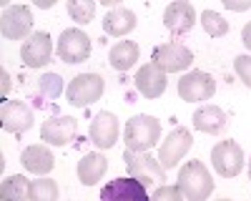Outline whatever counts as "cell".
<instances>
[{
    "label": "cell",
    "mask_w": 251,
    "mask_h": 201,
    "mask_svg": "<svg viewBox=\"0 0 251 201\" xmlns=\"http://www.w3.org/2000/svg\"><path fill=\"white\" fill-rule=\"evenodd\" d=\"M216 93V80L206 71H191L178 78V96L186 103H199V100H208Z\"/></svg>",
    "instance_id": "cell-7"
},
{
    "label": "cell",
    "mask_w": 251,
    "mask_h": 201,
    "mask_svg": "<svg viewBox=\"0 0 251 201\" xmlns=\"http://www.w3.org/2000/svg\"><path fill=\"white\" fill-rule=\"evenodd\" d=\"M201 25L211 38H221L228 33V20H224V15H219L216 10H203L201 13Z\"/></svg>",
    "instance_id": "cell-25"
},
{
    "label": "cell",
    "mask_w": 251,
    "mask_h": 201,
    "mask_svg": "<svg viewBox=\"0 0 251 201\" xmlns=\"http://www.w3.org/2000/svg\"><path fill=\"white\" fill-rule=\"evenodd\" d=\"M228 124V116L224 108L208 103V106H201L196 113H194V128L201 131V133H208V136H216L226 128Z\"/></svg>",
    "instance_id": "cell-19"
},
{
    "label": "cell",
    "mask_w": 251,
    "mask_h": 201,
    "mask_svg": "<svg viewBox=\"0 0 251 201\" xmlns=\"http://www.w3.org/2000/svg\"><path fill=\"white\" fill-rule=\"evenodd\" d=\"M53 55V43H50V35L38 30L33 33L28 40H23L20 46V60L28 66V68H43Z\"/></svg>",
    "instance_id": "cell-14"
},
{
    "label": "cell",
    "mask_w": 251,
    "mask_h": 201,
    "mask_svg": "<svg viewBox=\"0 0 251 201\" xmlns=\"http://www.w3.org/2000/svg\"><path fill=\"white\" fill-rule=\"evenodd\" d=\"M191 144H194L191 131L183 128V126L174 128L169 136L161 141V146H158V156H156V158H158V164H161L166 171H169V169H176L181 161H183V156L188 153Z\"/></svg>",
    "instance_id": "cell-6"
},
{
    "label": "cell",
    "mask_w": 251,
    "mask_h": 201,
    "mask_svg": "<svg viewBox=\"0 0 251 201\" xmlns=\"http://www.w3.org/2000/svg\"><path fill=\"white\" fill-rule=\"evenodd\" d=\"M38 91L43 98H50V100L58 98L60 91H63V78L58 73H43L38 78Z\"/></svg>",
    "instance_id": "cell-27"
},
{
    "label": "cell",
    "mask_w": 251,
    "mask_h": 201,
    "mask_svg": "<svg viewBox=\"0 0 251 201\" xmlns=\"http://www.w3.org/2000/svg\"><path fill=\"white\" fill-rule=\"evenodd\" d=\"M100 201H151V196L133 176H118L100 189Z\"/></svg>",
    "instance_id": "cell-11"
},
{
    "label": "cell",
    "mask_w": 251,
    "mask_h": 201,
    "mask_svg": "<svg viewBox=\"0 0 251 201\" xmlns=\"http://www.w3.org/2000/svg\"><path fill=\"white\" fill-rule=\"evenodd\" d=\"M249 181H251V161H249Z\"/></svg>",
    "instance_id": "cell-34"
},
{
    "label": "cell",
    "mask_w": 251,
    "mask_h": 201,
    "mask_svg": "<svg viewBox=\"0 0 251 201\" xmlns=\"http://www.w3.org/2000/svg\"><path fill=\"white\" fill-rule=\"evenodd\" d=\"M33 13L28 5H10L0 15V33L8 40H28L33 35Z\"/></svg>",
    "instance_id": "cell-8"
},
{
    "label": "cell",
    "mask_w": 251,
    "mask_h": 201,
    "mask_svg": "<svg viewBox=\"0 0 251 201\" xmlns=\"http://www.w3.org/2000/svg\"><path fill=\"white\" fill-rule=\"evenodd\" d=\"M0 78H3V98H8V93H10V73L3 68L0 71Z\"/></svg>",
    "instance_id": "cell-32"
},
{
    "label": "cell",
    "mask_w": 251,
    "mask_h": 201,
    "mask_svg": "<svg viewBox=\"0 0 251 201\" xmlns=\"http://www.w3.org/2000/svg\"><path fill=\"white\" fill-rule=\"evenodd\" d=\"M55 53H58V58L63 60V63H68V66L83 63V60L91 58V38L80 28H68V30L60 33Z\"/></svg>",
    "instance_id": "cell-5"
},
{
    "label": "cell",
    "mask_w": 251,
    "mask_h": 201,
    "mask_svg": "<svg viewBox=\"0 0 251 201\" xmlns=\"http://www.w3.org/2000/svg\"><path fill=\"white\" fill-rule=\"evenodd\" d=\"M20 164H23L25 171H30L35 176H46L48 171H53L55 158H53L48 144H35V146H28L20 153Z\"/></svg>",
    "instance_id": "cell-18"
},
{
    "label": "cell",
    "mask_w": 251,
    "mask_h": 201,
    "mask_svg": "<svg viewBox=\"0 0 251 201\" xmlns=\"http://www.w3.org/2000/svg\"><path fill=\"white\" fill-rule=\"evenodd\" d=\"M234 71H236L241 83L246 88H251V55H236L234 58Z\"/></svg>",
    "instance_id": "cell-28"
},
{
    "label": "cell",
    "mask_w": 251,
    "mask_h": 201,
    "mask_svg": "<svg viewBox=\"0 0 251 201\" xmlns=\"http://www.w3.org/2000/svg\"><path fill=\"white\" fill-rule=\"evenodd\" d=\"M78 133V121L73 116H50L40 126V138L48 146H68Z\"/></svg>",
    "instance_id": "cell-13"
},
{
    "label": "cell",
    "mask_w": 251,
    "mask_h": 201,
    "mask_svg": "<svg viewBox=\"0 0 251 201\" xmlns=\"http://www.w3.org/2000/svg\"><path fill=\"white\" fill-rule=\"evenodd\" d=\"M123 141H126V149L128 151H136V153L151 151L161 141V121L156 116H149V113L133 116L128 124H126Z\"/></svg>",
    "instance_id": "cell-1"
},
{
    "label": "cell",
    "mask_w": 251,
    "mask_h": 201,
    "mask_svg": "<svg viewBox=\"0 0 251 201\" xmlns=\"http://www.w3.org/2000/svg\"><path fill=\"white\" fill-rule=\"evenodd\" d=\"M136 23H138V18L131 8L116 5V8L108 10L106 18H103V30H106L108 35H113V38H123V35L133 33Z\"/></svg>",
    "instance_id": "cell-20"
},
{
    "label": "cell",
    "mask_w": 251,
    "mask_h": 201,
    "mask_svg": "<svg viewBox=\"0 0 251 201\" xmlns=\"http://www.w3.org/2000/svg\"><path fill=\"white\" fill-rule=\"evenodd\" d=\"M108 171V158L103 153H86L78 161V178L83 186H96Z\"/></svg>",
    "instance_id": "cell-21"
},
{
    "label": "cell",
    "mask_w": 251,
    "mask_h": 201,
    "mask_svg": "<svg viewBox=\"0 0 251 201\" xmlns=\"http://www.w3.org/2000/svg\"><path fill=\"white\" fill-rule=\"evenodd\" d=\"M241 43L246 46V50H251V20L244 25V30H241Z\"/></svg>",
    "instance_id": "cell-31"
},
{
    "label": "cell",
    "mask_w": 251,
    "mask_h": 201,
    "mask_svg": "<svg viewBox=\"0 0 251 201\" xmlns=\"http://www.w3.org/2000/svg\"><path fill=\"white\" fill-rule=\"evenodd\" d=\"M68 15L75 20V23L86 25L96 15V3L93 0H68Z\"/></svg>",
    "instance_id": "cell-26"
},
{
    "label": "cell",
    "mask_w": 251,
    "mask_h": 201,
    "mask_svg": "<svg viewBox=\"0 0 251 201\" xmlns=\"http://www.w3.org/2000/svg\"><path fill=\"white\" fill-rule=\"evenodd\" d=\"M211 164H214L219 176L234 178L244 169V151L236 141H219L211 149Z\"/></svg>",
    "instance_id": "cell-10"
},
{
    "label": "cell",
    "mask_w": 251,
    "mask_h": 201,
    "mask_svg": "<svg viewBox=\"0 0 251 201\" xmlns=\"http://www.w3.org/2000/svg\"><path fill=\"white\" fill-rule=\"evenodd\" d=\"M183 194V199L188 201H206L214 191V178H211V171H208L201 161L191 158L178 169V184H176Z\"/></svg>",
    "instance_id": "cell-2"
},
{
    "label": "cell",
    "mask_w": 251,
    "mask_h": 201,
    "mask_svg": "<svg viewBox=\"0 0 251 201\" xmlns=\"http://www.w3.org/2000/svg\"><path fill=\"white\" fill-rule=\"evenodd\" d=\"M30 201H58V184L53 178L30 181Z\"/></svg>",
    "instance_id": "cell-24"
},
{
    "label": "cell",
    "mask_w": 251,
    "mask_h": 201,
    "mask_svg": "<svg viewBox=\"0 0 251 201\" xmlns=\"http://www.w3.org/2000/svg\"><path fill=\"white\" fill-rule=\"evenodd\" d=\"M138 55H141V48L136 40H118L108 53V63H111V68L123 73V71H131L136 66Z\"/></svg>",
    "instance_id": "cell-22"
},
{
    "label": "cell",
    "mask_w": 251,
    "mask_h": 201,
    "mask_svg": "<svg viewBox=\"0 0 251 201\" xmlns=\"http://www.w3.org/2000/svg\"><path fill=\"white\" fill-rule=\"evenodd\" d=\"M136 88L143 98H158L166 91V73L156 63H146L136 73Z\"/></svg>",
    "instance_id": "cell-17"
},
{
    "label": "cell",
    "mask_w": 251,
    "mask_h": 201,
    "mask_svg": "<svg viewBox=\"0 0 251 201\" xmlns=\"http://www.w3.org/2000/svg\"><path fill=\"white\" fill-rule=\"evenodd\" d=\"M224 8L234 10V13H244L251 8V0H224Z\"/></svg>",
    "instance_id": "cell-30"
},
{
    "label": "cell",
    "mask_w": 251,
    "mask_h": 201,
    "mask_svg": "<svg viewBox=\"0 0 251 201\" xmlns=\"http://www.w3.org/2000/svg\"><path fill=\"white\" fill-rule=\"evenodd\" d=\"M0 124H3V131L8 133H25L33 126V111L25 100H3L0 106Z\"/></svg>",
    "instance_id": "cell-12"
},
{
    "label": "cell",
    "mask_w": 251,
    "mask_h": 201,
    "mask_svg": "<svg viewBox=\"0 0 251 201\" xmlns=\"http://www.w3.org/2000/svg\"><path fill=\"white\" fill-rule=\"evenodd\" d=\"M151 201H183V194L178 186H158L151 196Z\"/></svg>",
    "instance_id": "cell-29"
},
{
    "label": "cell",
    "mask_w": 251,
    "mask_h": 201,
    "mask_svg": "<svg viewBox=\"0 0 251 201\" xmlns=\"http://www.w3.org/2000/svg\"><path fill=\"white\" fill-rule=\"evenodd\" d=\"M191 60H194L191 48L171 40V43H161V46L153 48L151 63H156L163 73H178V71H186L188 66H191Z\"/></svg>",
    "instance_id": "cell-9"
},
{
    "label": "cell",
    "mask_w": 251,
    "mask_h": 201,
    "mask_svg": "<svg viewBox=\"0 0 251 201\" xmlns=\"http://www.w3.org/2000/svg\"><path fill=\"white\" fill-rule=\"evenodd\" d=\"M163 25L166 30H171L174 35H183L188 30H194L196 25V10L191 3H183V0H176L169 8L163 10Z\"/></svg>",
    "instance_id": "cell-16"
},
{
    "label": "cell",
    "mask_w": 251,
    "mask_h": 201,
    "mask_svg": "<svg viewBox=\"0 0 251 201\" xmlns=\"http://www.w3.org/2000/svg\"><path fill=\"white\" fill-rule=\"evenodd\" d=\"M103 91H106V83H103V78L98 73H80L68 83L66 98H68L71 106L86 108V106L96 103V100L103 96Z\"/></svg>",
    "instance_id": "cell-4"
},
{
    "label": "cell",
    "mask_w": 251,
    "mask_h": 201,
    "mask_svg": "<svg viewBox=\"0 0 251 201\" xmlns=\"http://www.w3.org/2000/svg\"><path fill=\"white\" fill-rule=\"evenodd\" d=\"M0 201H30V181L23 174H13L0 184Z\"/></svg>",
    "instance_id": "cell-23"
},
{
    "label": "cell",
    "mask_w": 251,
    "mask_h": 201,
    "mask_svg": "<svg viewBox=\"0 0 251 201\" xmlns=\"http://www.w3.org/2000/svg\"><path fill=\"white\" fill-rule=\"evenodd\" d=\"M35 5H38V8H53V5H55V0H38Z\"/></svg>",
    "instance_id": "cell-33"
},
{
    "label": "cell",
    "mask_w": 251,
    "mask_h": 201,
    "mask_svg": "<svg viewBox=\"0 0 251 201\" xmlns=\"http://www.w3.org/2000/svg\"><path fill=\"white\" fill-rule=\"evenodd\" d=\"M88 138L98 149H113L118 141V118L111 111L96 113L91 121V128H88Z\"/></svg>",
    "instance_id": "cell-15"
},
{
    "label": "cell",
    "mask_w": 251,
    "mask_h": 201,
    "mask_svg": "<svg viewBox=\"0 0 251 201\" xmlns=\"http://www.w3.org/2000/svg\"><path fill=\"white\" fill-rule=\"evenodd\" d=\"M219 201H231V199H219Z\"/></svg>",
    "instance_id": "cell-35"
},
{
    "label": "cell",
    "mask_w": 251,
    "mask_h": 201,
    "mask_svg": "<svg viewBox=\"0 0 251 201\" xmlns=\"http://www.w3.org/2000/svg\"><path fill=\"white\" fill-rule=\"evenodd\" d=\"M123 161H126V169H128V176H133L136 181H141L143 186L149 184H158L163 186L166 181V169L158 164V158L151 156L149 151L136 153V151H123Z\"/></svg>",
    "instance_id": "cell-3"
}]
</instances>
